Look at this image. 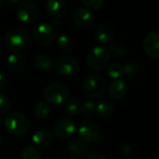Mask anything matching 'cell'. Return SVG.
Masks as SVG:
<instances>
[{
	"instance_id": "35",
	"label": "cell",
	"mask_w": 159,
	"mask_h": 159,
	"mask_svg": "<svg viewBox=\"0 0 159 159\" xmlns=\"http://www.w3.org/2000/svg\"><path fill=\"white\" fill-rule=\"evenodd\" d=\"M2 144H3V138H2L1 135H0V147L2 146Z\"/></svg>"
},
{
	"instance_id": "13",
	"label": "cell",
	"mask_w": 159,
	"mask_h": 159,
	"mask_svg": "<svg viewBox=\"0 0 159 159\" xmlns=\"http://www.w3.org/2000/svg\"><path fill=\"white\" fill-rule=\"evenodd\" d=\"M53 137L52 132L46 128L37 130L32 136V142L37 149L43 150L48 148L52 142Z\"/></svg>"
},
{
	"instance_id": "25",
	"label": "cell",
	"mask_w": 159,
	"mask_h": 159,
	"mask_svg": "<svg viewBox=\"0 0 159 159\" xmlns=\"http://www.w3.org/2000/svg\"><path fill=\"white\" fill-rule=\"evenodd\" d=\"M81 112L84 117H92L97 112V105L94 101L87 100L81 106Z\"/></svg>"
},
{
	"instance_id": "17",
	"label": "cell",
	"mask_w": 159,
	"mask_h": 159,
	"mask_svg": "<svg viewBox=\"0 0 159 159\" xmlns=\"http://www.w3.org/2000/svg\"><path fill=\"white\" fill-rule=\"evenodd\" d=\"M8 67L12 72H22L25 67V57L20 53H11L8 57Z\"/></svg>"
},
{
	"instance_id": "20",
	"label": "cell",
	"mask_w": 159,
	"mask_h": 159,
	"mask_svg": "<svg viewBox=\"0 0 159 159\" xmlns=\"http://www.w3.org/2000/svg\"><path fill=\"white\" fill-rule=\"evenodd\" d=\"M97 112L102 118H109L114 112V106L110 101H101L97 105Z\"/></svg>"
},
{
	"instance_id": "10",
	"label": "cell",
	"mask_w": 159,
	"mask_h": 159,
	"mask_svg": "<svg viewBox=\"0 0 159 159\" xmlns=\"http://www.w3.org/2000/svg\"><path fill=\"white\" fill-rule=\"evenodd\" d=\"M16 14L18 20L25 25L33 24L39 16L38 8L31 2H24L19 5Z\"/></svg>"
},
{
	"instance_id": "37",
	"label": "cell",
	"mask_w": 159,
	"mask_h": 159,
	"mask_svg": "<svg viewBox=\"0 0 159 159\" xmlns=\"http://www.w3.org/2000/svg\"><path fill=\"white\" fill-rule=\"evenodd\" d=\"M2 8V0H0V10Z\"/></svg>"
},
{
	"instance_id": "12",
	"label": "cell",
	"mask_w": 159,
	"mask_h": 159,
	"mask_svg": "<svg viewBox=\"0 0 159 159\" xmlns=\"http://www.w3.org/2000/svg\"><path fill=\"white\" fill-rule=\"evenodd\" d=\"M143 49L149 57L159 59V32H150L145 36Z\"/></svg>"
},
{
	"instance_id": "14",
	"label": "cell",
	"mask_w": 159,
	"mask_h": 159,
	"mask_svg": "<svg viewBox=\"0 0 159 159\" xmlns=\"http://www.w3.org/2000/svg\"><path fill=\"white\" fill-rule=\"evenodd\" d=\"M95 38L101 45L111 44L114 39V31L109 25H101L95 31Z\"/></svg>"
},
{
	"instance_id": "30",
	"label": "cell",
	"mask_w": 159,
	"mask_h": 159,
	"mask_svg": "<svg viewBox=\"0 0 159 159\" xmlns=\"http://www.w3.org/2000/svg\"><path fill=\"white\" fill-rule=\"evenodd\" d=\"M111 50L112 54L116 57H122L125 54V49L119 44H111Z\"/></svg>"
},
{
	"instance_id": "28",
	"label": "cell",
	"mask_w": 159,
	"mask_h": 159,
	"mask_svg": "<svg viewBox=\"0 0 159 159\" xmlns=\"http://www.w3.org/2000/svg\"><path fill=\"white\" fill-rule=\"evenodd\" d=\"M11 103L10 98L3 94H0V113H7L11 110Z\"/></svg>"
},
{
	"instance_id": "7",
	"label": "cell",
	"mask_w": 159,
	"mask_h": 159,
	"mask_svg": "<svg viewBox=\"0 0 159 159\" xmlns=\"http://www.w3.org/2000/svg\"><path fill=\"white\" fill-rule=\"evenodd\" d=\"M54 68L59 75L71 77L79 71L80 65L78 61L71 56H61L56 60Z\"/></svg>"
},
{
	"instance_id": "26",
	"label": "cell",
	"mask_w": 159,
	"mask_h": 159,
	"mask_svg": "<svg viewBox=\"0 0 159 159\" xmlns=\"http://www.w3.org/2000/svg\"><path fill=\"white\" fill-rule=\"evenodd\" d=\"M22 159H41V155L37 148L26 146L22 151Z\"/></svg>"
},
{
	"instance_id": "21",
	"label": "cell",
	"mask_w": 159,
	"mask_h": 159,
	"mask_svg": "<svg viewBox=\"0 0 159 159\" xmlns=\"http://www.w3.org/2000/svg\"><path fill=\"white\" fill-rule=\"evenodd\" d=\"M57 46L60 51L64 52H69L72 51L74 44H73V40L71 39L69 36L63 34L59 36L57 39Z\"/></svg>"
},
{
	"instance_id": "1",
	"label": "cell",
	"mask_w": 159,
	"mask_h": 159,
	"mask_svg": "<svg viewBox=\"0 0 159 159\" xmlns=\"http://www.w3.org/2000/svg\"><path fill=\"white\" fill-rule=\"evenodd\" d=\"M30 43L29 34L21 28L10 30L5 37V45L7 49L13 53H18L28 47Z\"/></svg>"
},
{
	"instance_id": "24",
	"label": "cell",
	"mask_w": 159,
	"mask_h": 159,
	"mask_svg": "<svg viewBox=\"0 0 159 159\" xmlns=\"http://www.w3.org/2000/svg\"><path fill=\"white\" fill-rule=\"evenodd\" d=\"M34 112L35 115L39 118V119H44L46 117H48L49 113H50V108L49 105L44 102V101H39V103H37V105L35 106L34 109Z\"/></svg>"
},
{
	"instance_id": "6",
	"label": "cell",
	"mask_w": 159,
	"mask_h": 159,
	"mask_svg": "<svg viewBox=\"0 0 159 159\" xmlns=\"http://www.w3.org/2000/svg\"><path fill=\"white\" fill-rule=\"evenodd\" d=\"M32 38L36 43L41 46L51 44L55 37V29L49 24H39L32 29Z\"/></svg>"
},
{
	"instance_id": "3",
	"label": "cell",
	"mask_w": 159,
	"mask_h": 159,
	"mask_svg": "<svg viewBox=\"0 0 159 159\" xmlns=\"http://www.w3.org/2000/svg\"><path fill=\"white\" fill-rule=\"evenodd\" d=\"M43 97L47 104L58 106L67 101L69 91L61 84H52L45 88Z\"/></svg>"
},
{
	"instance_id": "27",
	"label": "cell",
	"mask_w": 159,
	"mask_h": 159,
	"mask_svg": "<svg viewBox=\"0 0 159 159\" xmlns=\"http://www.w3.org/2000/svg\"><path fill=\"white\" fill-rule=\"evenodd\" d=\"M123 68H124V74L126 77H134L139 72V67L137 66L136 64L132 62L125 63V66H123Z\"/></svg>"
},
{
	"instance_id": "33",
	"label": "cell",
	"mask_w": 159,
	"mask_h": 159,
	"mask_svg": "<svg viewBox=\"0 0 159 159\" xmlns=\"http://www.w3.org/2000/svg\"><path fill=\"white\" fill-rule=\"evenodd\" d=\"M84 159H109L106 156L102 155V154H98V153H93L90 155H87Z\"/></svg>"
},
{
	"instance_id": "4",
	"label": "cell",
	"mask_w": 159,
	"mask_h": 159,
	"mask_svg": "<svg viewBox=\"0 0 159 159\" xmlns=\"http://www.w3.org/2000/svg\"><path fill=\"white\" fill-rule=\"evenodd\" d=\"M111 59L110 51L104 46H96L88 53L87 63L92 69L99 70L107 66Z\"/></svg>"
},
{
	"instance_id": "31",
	"label": "cell",
	"mask_w": 159,
	"mask_h": 159,
	"mask_svg": "<svg viewBox=\"0 0 159 159\" xmlns=\"http://www.w3.org/2000/svg\"><path fill=\"white\" fill-rule=\"evenodd\" d=\"M121 152L124 154H130L132 152V147L129 143H124L121 146Z\"/></svg>"
},
{
	"instance_id": "18",
	"label": "cell",
	"mask_w": 159,
	"mask_h": 159,
	"mask_svg": "<svg viewBox=\"0 0 159 159\" xmlns=\"http://www.w3.org/2000/svg\"><path fill=\"white\" fill-rule=\"evenodd\" d=\"M67 151L76 157H83L87 153L88 146L81 139H75L67 145Z\"/></svg>"
},
{
	"instance_id": "11",
	"label": "cell",
	"mask_w": 159,
	"mask_h": 159,
	"mask_svg": "<svg viewBox=\"0 0 159 159\" xmlns=\"http://www.w3.org/2000/svg\"><path fill=\"white\" fill-rule=\"evenodd\" d=\"M71 20L73 24L80 28H88L94 23V15L89 10L78 8L72 12Z\"/></svg>"
},
{
	"instance_id": "41",
	"label": "cell",
	"mask_w": 159,
	"mask_h": 159,
	"mask_svg": "<svg viewBox=\"0 0 159 159\" xmlns=\"http://www.w3.org/2000/svg\"><path fill=\"white\" fill-rule=\"evenodd\" d=\"M27 1H33V0H27Z\"/></svg>"
},
{
	"instance_id": "9",
	"label": "cell",
	"mask_w": 159,
	"mask_h": 159,
	"mask_svg": "<svg viewBox=\"0 0 159 159\" xmlns=\"http://www.w3.org/2000/svg\"><path fill=\"white\" fill-rule=\"evenodd\" d=\"M76 131L74 122L69 118L59 119L53 126V135L60 140L68 139Z\"/></svg>"
},
{
	"instance_id": "34",
	"label": "cell",
	"mask_w": 159,
	"mask_h": 159,
	"mask_svg": "<svg viewBox=\"0 0 159 159\" xmlns=\"http://www.w3.org/2000/svg\"><path fill=\"white\" fill-rule=\"evenodd\" d=\"M5 1H6V3H7V4L13 6V5L18 4V2L20 1V0H5Z\"/></svg>"
},
{
	"instance_id": "32",
	"label": "cell",
	"mask_w": 159,
	"mask_h": 159,
	"mask_svg": "<svg viewBox=\"0 0 159 159\" xmlns=\"http://www.w3.org/2000/svg\"><path fill=\"white\" fill-rule=\"evenodd\" d=\"M7 84V77L4 72L0 70V89H2Z\"/></svg>"
},
{
	"instance_id": "40",
	"label": "cell",
	"mask_w": 159,
	"mask_h": 159,
	"mask_svg": "<svg viewBox=\"0 0 159 159\" xmlns=\"http://www.w3.org/2000/svg\"><path fill=\"white\" fill-rule=\"evenodd\" d=\"M125 159H132V158H130V157H128V158H125Z\"/></svg>"
},
{
	"instance_id": "29",
	"label": "cell",
	"mask_w": 159,
	"mask_h": 159,
	"mask_svg": "<svg viewBox=\"0 0 159 159\" xmlns=\"http://www.w3.org/2000/svg\"><path fill=\"white\" fill-rule=\"evenodd\" d=\"M104 1L105 0H82V2L86 8L93 11H97L102 8V6L104 5Z\"/></svg>"
},
{
	"instance_id": "39",
	"label": "cell",
	"mask_w": 159,
	"mask_h": 159,
	"mask_svg": "<svg viewBox=\"0 0 159 159\" xmlns=\"http://www.w3.org/2000/svg\"><path fill=\"white\" fill-rule=\"evenodd\" d=\"M69 159H77L76 157H71V158H69Z\"/></svg>"
},
{
	"instance_id": "2",
	"label": "cell",
	"mask_w": 159,
	"mask_h": 159,
	"mask_svg": "<svg viewBox=\"0 0 159 159\" xmlns=\"http://www.w3.org/2000/svg\"><path fill=\"white\" fill-rule=\"evenodd\" d=\"M5 127L11 136L23 137L29 131L30 123L25 114L21 112H13L6 117Z\"/></svg>"
},
{
	"instance_id": "36",
	"label": "cell",
	"mask_w": 159,
	"mask_h": 159,
	"mask_svg": "<svg viewBox=\"0 0 159 159\" xmlns=\"http://www.w3.org/2000/svg\"><path fill=\"white\" fill-rule=\"evenodd\" d=\"M155 158H156V159H159V151L156 152V153H155Z\"/></svg>"
},
{
	"instance_id": "23",
	"label": "cell",
	"mask_w": 159,
	"mask_h": 159,
	"mask_svg": "<svg viewBox=\"0 0 159 159\" xmlns=\"http://www.w3.org/2000/svg\"><path fill=\"white\" fill-rule=\"evenodd\" d=\"M81 102L77 98H71L66 101V111L68 115H77L80 111H81Z\"/></svg>"
},
{
	"instance_id": "22",
	"label": "cell",
	"mask_w": 159,
	"mask_h": 159,
	"mask_svg": "<svg viewBox=\"0 0 159 159\" xmlns=\"http://www.w3.org/2000/svg\"><path fill=\"white\" fill-rule=\"evenodd\" d=\"M106 72L111 79L115 81V80H119L124 75V68L119 63H111L107 66Z\"/></svg>"
},
{
	"instance_id": "38",
	"label": "cell",
	"mask_w": 159,
	"mask_h": 159,
	"mask_svg": "<svg viewBox=\"0 0 159 159\" xmlns=\"http://www.w3.org/2000/svg\"><path fill=\"white\" fill-rule=\"evenodd\" d=\"M1 125H2V119H1V117H0V126H1Z\"/></svg>"
},
{
	"instance_id": "15",
	"label": "cell",
	"mask_w": 159,
	"mask_h": 159,
	"mask_svg": "<svg viewBox=\"0 0 159 159\" xmlns=\"http://www.w3.org/2000/svg\"><path fill=\"white\" fill-rule=\"evenodd\" d=\"M46 11L52 18H61L66 12L65 0H47Z\"/></svg>"
},
{
	"instance_id": "19",
	"label": "cell",
	"mask_w": 159,
	"mask_h": 159,
	"mask_svg": "<svg viewBox=\"0 0 159 159\" xmlns=\"http://www.w3.org/2000/svg\"><path fill=\"white\" fill-rule=\"evenodd\" d=\"M34 65L39 70L48 72L52 68V60L49 55L40 53L34 58Z\"/></svg>"
},
{
	"instance_id": "8",
	"label": "cell",
	"mask_w": 159,
	"mask_h": 159,
	"mask_svg": "<svg viewBox=\"0 0 159 159\" xmlns=\"http://www.w3.org/2000/svg\"><path fill=\"white\" fill-rule=\"evenodd\" d=\"M77 133L79 139L84 142H95L98 138V127L94 121L85 119L80 124Z\"/></svg>"
},
{
	"instance_id": "5",
	"label": "cell",
	"mask_w": 159,
	"mask_h": 159,
	"mask_svg": "<svg viewBox=\"0 0 159 159\" xmlns=\"http://www.w3.org/2000/svg\"><path fill=\"white\" fill-rule=\"evenodd\" d=\"M106 84L102 77L97 74L89 75L84 82V89L85 94L91 98H98L105 92Z\"/></svg>"
},
{
	"instance_id": "16",
	"label": "cell",
	"mask_w": 159,
	"mask_h": 159,
	"mask_svg": "<svg viewBox=\"0 0 159 159\" xmlns=\"http://www.w3.org/2000/svg\"><path fill=\"white\" fill-rule=\"evenodd\" d=\"M127 92V86L124 81L121 80H115L109 86V94L110 96L115 99L120 100L125 98Z\"/></svg>"
}]
</instances>
